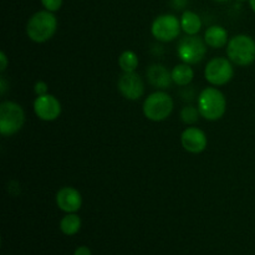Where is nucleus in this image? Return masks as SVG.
Masks as SVG:
<instances>
[{
	"label": "nucleus",
	"mask_w": 255,
	"mask_h": 255,
	"mask_svg": "<svg viewBox=\"0 0 255 255\" xmlns=\"http://www.w3.org/2000/svg\"><path fill=\"white\" fill-rule=\"evenodd\" d=\"M57 30V19L54 12L49 10H40L35 12L26 24V35L36 44L49 41Z\"/></svg>",
	"instance_id": "f257e3e1"
},
{
	"label": "nucleus",
	"mask_w": 255,
	"mask_h": 255,
	"mask_svg": "<svg viewBox=\"0 0 255 255\" xmlns=\"http://www.w3.org/2000/svg\"><path fill=\"white\" fill-rule=\"evenodd\" d=\"M199 114L207 121H218L227 111V100L223 92L216 87H207L198 96Z\"/></svg>",
	"instance_id": "f03ea898"
},
{
	"label": "nucleus",
	"mask_w": 255,
	"mask_h": 255,
	"mask_svg": "<svg viewBox=\"0 0 255 255\" xmlns=\"http://www.w3.org/2000/svg\"><path fill=\"white\" fill-rule=\"evenodd\" d=\"M227 56L234 65L249 66L255 61V40L246 34L236 35L227 45Z\"/></svg>",
	"instance_id": "7ed1b4c3"
},
{
	"label": "nucleus",
	"mask_w": 255,
	"mask_h": 255,
	"mask_svg": "<svg viewBox=\"0 0 255 255\" xmlns=\"http://www.w3.org/2000/svg\"><path fill=\"white\" fill-rule=\"evenodd\" d=\"M174 109L173 99L164 91H156L146 97L143 102V115L153 122H162L171 116Z\"/></svg>",
	"instance_id": "20e7f679"
},
{
	"label": "nucleus",
	"mask_w": 255,
	"mask_h": 255,
	"mask_svg": "<svg viewBox=\"0 0 255 255\" xmlns=\"http://www.w3.org/2000/svg\"><path fill=\"white\" fill-rule=\"evenodd\" d=\"M25 124V111L14 101L0 104V133L5 137L12 136L22 128Z\"/></svg>",
	"instance_id": "39448f33"
},
{
	"label": "nucleus",
	"mask_w": 255,
	"mask_h": 255,
	"mask_svg": "<svg viewBox=\"0 0 255 255\" xmlns=\"http://www.w3.org/2000/svg\"><path fill=\"white\" fill-rule=\"evenodd\" d=\"M207 46L204 39L198 35H187L181 39L177 46V55L182 62L188 65H197L204 59L207 54Z\"/></svg>",
	"instance_id": "423d86ee"
},
{
	"label": "nucleus",
	"mask_w": 255,
	"mask_h": 255,
	"mask_svg": "<svg viewBox=\"0 0 255 255\" xmlns=\"http://www.w3.org/2000/svg\"><path fill=\"white\" fill-rule=\"evenodd\" d=\"M181 20L173 14H163L153 20L151 32L156 40L161 42H171L181 34Z\"/></svg>",
	"instance_id": "0eeeda50"
},
{
	"label": "nucleus",
	"mask_w": 255,
	"mask_h": 255,
	"mask_svg": "<svg viewBox=\"0 0 255 255\" xmlns=\"http://www.w3.org/2000/svg\"><path fill=\"white\" fill-rule=\"evenodd\" d=\"M234 76L233 62L226 57H214L204 69V77L213 86H223Z\"/></svg>",
	"instance_id": "6e6552de"
},
{
	"label": "nucleus",
	"mask_w": 255,
	"mask_h": 255,
	"mask_svg": "<svg viewBox=\"0 0 255 255\" xmlns=\"http://www.w3.org/2000/svg\"><path fill=\"white\" fill-rule=\"evenodd\" d=\"M34 112L41 121L51 122L59 119L62 112V107L54 95L46 94L35 99Z\"/></svg>",
	"instance_id": "1a4fd4ad"
},
{
	"label": "nucleus",
	"mask_w": 255,
	"mask_h": 255,
	"mask_svg": "<svg viewBox=\"0 0 255 255\" xmlns=\"http://www.w3.org/2000/svg\"><path fill=\"white\" fill-rule=\"evenodd\" d=\"M119 91L125 99L129 101H136L141 99L144 94V84L142 77L134 72H124L119 80Z\"/></svg>",
	"instance_id": "9d476101"
},
{
	"label": "nucleus",
	"mask_w": 255,
	"mask_h": 255,
	"mask_svg": "<svg viewBox=\"0 0 255 255\" xmlns=\"http://www.w3.org/2000/svg\"><path fill=\"white\" fill-rule=\"evenodd\" d=\"M181 143L187 152L198 154L207 148L208 138L204 131H202L198 127H188L182 132Z\"/></svg>",
	"instance_id": "9b49d317"
},
{
	"label": "nucleus",
	"mask_w": 255,
	"mask_h": 255,
	"mask_svg": "<svg viewBox=\"0 0 255 255\" xmlns=\"http://www.w3.org/2000/svg\"><path fill=\"white\" fill-rule=\"evenodd\" d=\"M56 204L65 213H76L82 207V196L74 187H62L56 193Z\"/></svg>",
	"instance_id": "f8f14e48"
},
{
	"label": "nucleus",
	"mask_w": 255,
	"mask_h": 255,
	"mask_svg": "<svg viewBox=\"0 0 255 255\" xmlns=\"http://www.w3.org/2000/svg\"><path fill=\"white\" fill-rule=\"evenodd\" d=\"M146 75L149 84L159 90H167L171 86L172 82H173L171 72L167 70L166 66L161 64H154L149 66Z\"/></svg>",
	"instance_id": "ddd939ff"
},
{
	"label": "nucleus",
	"mask_w": 255,
	"mask_h": 255,
	"mask_svg": "<svg viewBox=\"0 0 255 255\" xmlns=\"http://www.w3.org/2000/svg\"><path fill=\"white\" fill-rule=\"evenodd\" d=\"M204 41L209 47L221 49L228 45L229 36L228 31L221 25H212L204 32Z\"/></svg>",
	"instance_id": "4468645a"
},
{
	"label": "nucleus",
	"mask_w": 255,
	"mask_h": 255,
	"mask_svg": "<svg viewBox=\"0 0 255 255\" xmlns=\"http://www.w3.org/2000/svg\"><path fill=\"white\" fill-rule=\"evenodd\" d=\"M172 75V80L176 85L178 86H188L194 79V71L193 69L191 67V65L188 64H179L176 65V66L172 69L171 71Z\"/></svg>",
	"instance_id": "2eb2a0df"
},
{
	"label": "nucleus",
	"mask_w": 255,
	"mask_h": 255,
	"mask_svg": "<svg viewBox=\"0 0 255 255\" xmlns=\"http://www.w3.org/2000/svg\"><path fill=\"white\" fill-rule=\"evenodd\" d=\"M181 26L182 30L186 32L187 35H197L202 29V20L198 14L194 11L187 10L182 14L181 16Z\"/></svg>",
	"instance_id": "dca6fc26"
},
{
	"label": "nucleus",
	"mask_w": 255,
	"mask_h": 255,
	"mask_svg": "<svg viewBox=\"0 0 255 255\" xmlns=\"http://www.w3.org/2000/svg\"><path fill=\"white\" fill-rule=\"evenodd\" d=\"M81 218L76 213H66L60 221V229L65 236H75L81 228Z\"/></svg>",
	"instance_id": "f3484780"
},
{
	"label": "nucleus",
	"mask_w": 255,
	"mask_h": 255,
	"mask_svg": "<svg viewBox=\"0 0 255 255\" xmlns=\"http://www.w3.org/2000/svg\"><path fill=\"white\" fill-rule=\"evenodd\" d=\"M139 60L136 52L126 50L119 57V66L124 72H134L138 67Z\"/></svg>",
	"instance_id": "a211bd4d"
},
{
	"label": "nucleus",
	"mask_w": 255,
	"mask_h": 255,
	"mask_svg": "<svg viewBox=\"0 0 255 255\" xmlns=\"http://www.w3.org/2000/svg\"><path fill=\"white\" fill-rule=\"evenodd\" d=\"M199 110L198 107H194L192 105L184 106L181 111V120L186 125H194L199 120Z\"/></svg>",
	"instance_id": "6ab92c4d"
},
{
	"label": "nucleus",
	"mask_w": 255,
	"mask_h": 255,
	"mask_svg": "<svg viewBox=\"0 0 255 255\" xmlns=\"http://www.w3.org/2000/svg\"><path fill=\"white\" fill-rule=\"evenodd\" d=\"M42 4V6L45 7V10H49V11L55 12L57 10L61 9L62 1L64 0H40Z\"/></svg>",
	"instance_id": "aec40b11"
},
{
	"label": "nucleus",
	"mask_w": 255,
	"mask_h": 255,
	"mask_svg": "<svg viewBox=\"0 0 255 255\" xmlns=\"http://www.w3.org/2000/svg\"><path fill=\"white\" fill-rule=\"evenodd\" d=\"M49 91V86L45 81H37L34 85V92L36 96H42V95H46Z\"/></svg>",
	"instance_id": "412c9836"
},
{
	"label": "nucleus",
	"mask_w": 255,
	"mask_h": 255,
	"mask_svg": "<svg viewBox=\"0 0 255 255\" xmlns=\"http://www.w3.org/2000/svg\"><path fill=\"white\" fill-rule=\"evenodd\" d=\"M0 62H1V65H0V71L4 72L7 67V57L4 51L0 52Z\"/></svg>",
	"instance_id": "4be33fe9"
},
{
	"label": "nucleus",
	"mask_w": 255,
	"mask_h": 255,
	"mask_svg": "<svg viewBox=\"0 0 255 255\" xmlns=\"http://www.w3.org/2000/svg\"><path fill=\"white\" fill-rule=\"evenodd\" d=\"M74 255H92V254H91V251H90V248H87V247H79V248L75 251Z\"/></svg>",
	"instance_id": "5701e85b"
},
{
	"label": "nucleus",
	"mask_w": 255,
	"mask_h": 255,
	"mask_svg": "<svg viewBox=\"0 0 255 255\" xmlns=\"http://www.w3.org/2000/svg\"><path fill=\"white\" fill-rule=\"evenodd\" d=\"M6 90H7V82L6 80L4 79V76H1L0 77V94L5 95Z\"/></svg>",
	"instance_id": "b1692460"
},
{
	"label": "nucleus",
	"mask_w": 255,
	"mask_h": 255,
	"mask_svg": "<svg viewBox=\"0 0 255 255\" xmlns=\"http://www.w3.org/2000/svg\"><path fill=\"white\" fill-rule=\"evenodd\" d=\"M249 5H251L252 10L255 12V0H249Z\"/></svg>",
	"instance_id": "393cba45"
},
{
	"label": "nucleus",
	"mask_w": 255,
	"mask_h": 255,
	"mask_svg": "<svg viewBox=\"0 0 255 255\" xmlns=\"http://www.w3.org/2000/svg\"><path fill=\"white\" fill-rule=\"evenodd\" d=\"M214 1H218V2H226V1H228V0H214Z\"/></svg>",
	"instance_id": "a878e982"
},
{
	"label": "nucleus",
	"mask_w": 255,
	"mask_h": 255,
	"mask_svg": "<svg viewBox=\"0 0 255 255\" xmlns=\"http://www.w3.org/2000/svg\"><path fill=\"white\" fill-rule=\"evenodd\" d=\"M238 1H246V0H238Z\"/></svg>",
	"instance_id": "bb28decb"
}]
</instances>
